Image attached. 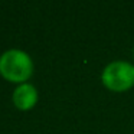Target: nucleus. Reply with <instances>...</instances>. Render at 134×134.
Returning <instances> with one entry per match:
<instances>
[{"label": "nucleus", "mask_w": 134, "mask_h": 134, "mask_svg": "<svg viewBox=\"0 0 134 134\" xmlns=\"http://www.w3.org/2000/svg\"><path fill=\"white\" fill-rule=\"evenodd\" d=\"M33 71L30 56L20 49H9L0 56V72L13 82L26 81Z\"/></svg>", "instance_id": "nucleus-1"}, {"label": "nucleus", "mask_w": 134, "mask_h": 134, "mask_svg": "<svg viewBox=\"0 0 134 134\" xmlns=\"http://www.w3.org/2000/svg\"><path fill=\"white\" fill-rule=\"evenodd\" d=\"M102 84L114 92H122L134 85V65L125 61H115L107 65L102 72Z\"/></svg>", "instance_id": "nucleus-2"}, {"label": "nucleus", "mask_w": 134, "mask_h": 134, "mask_svg": "<svg viewBox=\"0 0 134 134\" xmlns=\"http://www.w3.org/2000/svg\"><path fill=\"white\" fill-rule=\"evenodd\" d=\"M38 101V91L32 84H20L13 92V102L20 110H29Z\"/></svg>", "instance_id": "nucleus-3"}]
</instances>
